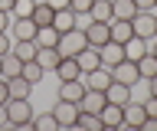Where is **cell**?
Returning a JSON list of instances; mask_svg holds the SVG:
<instances>
[{"label":"cell","instance_id":"cell-1","mask_svg":"<svg viewBox=\"0 0 157 131\" xmlns=\"http://www.w3.org/2000/svg\"><path fill=\"white\" fill-rule=\"evenodd\" d=\"M7 125H13V128H29V125H33V102L29 98H10L7 102Z\"/></svg>","mask_w":157,"mask_h":131},{"label":"cell","instance_id":"cell-2","mask_svg":"<svg viewBox=\"0 0 157 131\" xmlns=\"http://www.w3.org/2000/svg\"><path fill=\"white\" fill-rule=\"evenodd\" d=\"M131 30H134V36L151 43L157 36V13L154 10H137L134 17H131Z\"/></svg>","mask_w":157,"mask_h":131},{"label":"cell","instance_id":"cell-3","mask_svg":"<svg viewBox=\"0 0 157 131\" xmlns=\"http://www.w3.org/2000/svg\"><path fill=\"white\" fill-rule=\"evenodd\" d=\"M88 46V40H85V33L78 30H69V33H59V43H56V49H59V56H78V52Z\"/></svg>","mask_w":157,"mask_h":131},{"label":"cell","instance_id":"cell-4","mask_svg":"<svg viewBox=\"0 0 157 131\" xmlns=\"http://www.w3.org/2000/svg\"><path fill=\"white\" fill-rule=\"evenodd\" d=\"M52 118H56V125L59 128H75V121H78V102H66V98H59L56 105H52Z\"/></svg>","mask_w":157,"mask_h":131},{"label":"cell","instance_id":"cell-5","mask_svg":"<svg viewBox=\"0 0 157 131\" xmlns=\"http://www.w3.org/2000/svg\"><path fill=\"white\" fill-rule=\"evenodd\" d=\"M111 79H115V82H124V85H131V89H134L137 82H141L137 62H131V59H121L118 66H111Z\"/></svg>","mask_w":157,"mask_h":131},{"label":"cell","instance_id":"cell-6","mask_svg":"<svg viewBox=\"0 0 157 131\" xmlns=\"http://www.w3.org/2000/svg\"><path fill=\"white\" fill-rule=\"evenodd\" d=\"M98 118H101L105 131H111V128H124V105H115V102H105V108L98 111Z\"/></svg>","mask_w":157,"mask_h":131},{"label":"cell","instance_id":"cell-7","mask_svg":"<svg viewBox=\"0 0 157 131\" xmlns=\"http://www.w3.org/2000/svg\"><path fill=\"white\" fill-rule=\"evenodd\" d=\"M82 33H85L88 46H95V49H98V46H105V43L111 40V33H108V23H101V20H88Z\"/></svg>","mask_w":157,"mask_h":131},{"label":"cell","instance_id":"cell-8","mask_svg":"<svg viewBox=\"0 0 157 131\" xmlns=\"http://www.w3.org/2000/svg\"><path fill=\"white\" fill-rule=\"evenodd\" d=\"M36 23H33V17H13L10 20V36L13 40H33L36 36Z\"/></svg>","mask_w":157,"mask_h":131},{"label":"cell","instance_id":"cell-9","mask_svg":"<svg viewBox=\"0 0 157 131\" xmlns=\"http://www.w3.org/2000/svg\"><path fill=\"white\" fill-rule=\"evenodd\" d=\"M85 89H98V92H105L108 85H111V69H108V66H98V69H92V72H85Z\"/></svg>","mask_w":157,"mask_h":131},{"label":"cell","instance_id":"cell-10","mask_svg":"<svg viewBox=\"0 0 157 131\" xmlns=\"http://www.w3.org/2000/svg\"><path fill=\"white\" fill-rule=\"evenodd\" d=\"M105 92H98V89H85V95L78 98V108L82 111H92V115H98V111L105 108Z\"/></svg>","mask_w":157,"mask_h":131},{"label":"cell","instance_id":"cell-11","mask_svg":"<svg viewBox=\"0 0 157 131\" xmlns=\"http://www.w3.org/2000/svg\"><path fill=\"white\" fill-rule=\"evenodd\" d=\"M98 56H101V66H108V69H111V66H118V62L124 59V46L108 40L105 46H98Z\"/></svg>","mask_w":157,"mask_h":131},{"label":"cell","instance_id":"cell-12","mask_svg":"<svg viewBox=\"0 0 157 131\" xmlns=\"http://www.w3.org/2000/svg\"><path fill=\"white\" fill-rule=\"evenodd\" d=\"M56 79L59 82H69V79H82V69H78L75 56H62L56 66Z\"/></svg>","mask_w":157,"mask_h":131},{"label":"cell","instance_id":"cell-13","mask_svg":"<svg viewBox=\"0 0 157 131\" xmlns=\"http://www.w3.org/2000/svg\"><path fill=\"white\" fill-rule=\"evenodd\" d=\"M144 118H147L144 102H128V105H124V128H141Z\"/></svg>","mask_w":157,"mask_h":131},{"label":"cell","instance_id":"cell-14","mask_svg":"<svg viewBox=\"0 0 157 131\" xmlns=\"http://www.w3.org/2000/svg\"><path fill=\"white\" fill-rule=\"evenodd\" d=\"M108 33H111V43H121V46H124V43L134 36V30H131V20H108Z\"/></svg>","mask_w":157,"mask_h":131},{"label":"cell","instance_id":"cell-15","mask_svg":"<svg viewBox=\"0 0 157 131\" xmlns=\"http://www.w3.org/2000/svg\"><path fill=\"white\" fill-rule=\"evenodd\" d=\"M59 59H62V56H59L56 46H43V49H36V62L43 66V72H46V75H49V72H56Z\"/></svg>","mask_w":157,"mask_h":131},{"label":"cell","instance_id":"cell-16","mask_svg":"<svg viewBox=\"0 0 157 131\" xmlns=\"http://www.w3.org/2000/svg\"><path fill=\"white\" fill-rule=\"evenodd\" d=\"M82 95H85V82H82V79L59 82V98H66V102H78Z\"/></svg>","mask_w":157,"mask_h":131},{"label":"cell","instance_id":"cell-17","mask_svg":"<svg viewBox=\"0 0 157 131\" xmlns=\"http://www.w3.org/2000/svg\"><path fill=\"white\" fill-rule=\"evenodd\" d=\"M75 62H78V69H82V75H85V72H92V69H98V66H101V56H98L95 46H85V49L75 56Z\"/></svg>","mask_w":157,"mask_h":131},{"label":"cell","instance_id":"cell-18","mask_svg":"<svg viewBox=\"0 0 157 131\" xmlns=\"http://www.w3.org/2000/svg\"><path fill=\"white\" fill-rule=\"evenodd\" d=\"M105 98L115 102V105H128L131 102V85H124V82H111L105 89Z\"/></svg>","mask_w":157,"mask_h":131},{"label":"cell","instance_id":"cell-19","mask_svg":"<svg viewBox=\"0 0 157 131\" xmlns=\"http://www.w3.org/2000/svg\"><path fill=\"white\" fill-rule=\"evenodd\" d=\"M7 85H10V98H29L33 95V82H26L23 75H13V79H7Z\"/></svg>","mask_w":157,"mask_h":131},{"label":"cell","instance_id":"cell-20","mask_svg":"<svg viewBox=\"0 0 157 131\" xmlns=\"http://www.w3.org/2000/svg\"><path fill=\"white\" fill-rule=\"evenodd\" d=\"M20 72H23V59H20V56H13V52L0 56V75H3V79H13Z\"/></svg>","mask_w":157,"mask_h":131},{"label":"cell","instance_id":"cell-21","mask_svg":"<svg viewBox=\"0 0 157 131\" xmlns=\"http://www.w3.org/2000/svg\"><path fill=\"white\" fill-rule=\"evenodd\" d=\"M52 7H49L46 0H36V7H33V13H29V17H33V23H36V26H52Z\"/></svg>","mask_w":157,"mask_h":131},{"label":"cell","instance_id":"cell-22","mask_svg":"<svg viewBox=\"0 0 157 131\" xmlns=\"http://www.w3.org/2000/svg\"><path fill=\"white\" fill-rule=\"evenodd\" d=\"M52 26H56V33H69V30H75V13L69 10H56L52 13Z\"/></svg>","mask_w":157,"mask_h":131},{"label":"cell","instance_id":"cell-23","mask_svg":"<svg viewBox=\"0 0 157 131\" xmlns=\"http://www.w3.org/2000/svg\"><path fill=\"white\" fill-rule=\"evenodd\" d=\"M141 56H147V40H141V36H131V40L124 43V59L137 62Z\"/></svg>","mask_w":157,"mask_h":131},{"label":"cell","instance_id":"cell-24","mask_svg":"<svg viewBox=\"0 0 157 131\" xmlns=\"http://www.w3.org/2000/svg\"><path fill=\"white\" fill-rule=\"evenodd\" d=\"M137 13L134 0H111V20H131Z\"/></svg>","mask_w":157,"mask_h":131},{"label":"cell","instance_id":"cell-25","mask_svg":"<svg viewBox=\"0 0 157 131\" xmlns=\"http://www.w3.org/2000/svg\"><path fill=\"white\" fill-rule=\"evenodd\" d=\"M36 49H39V46L33 40H13V49H10V52L20 56L23 62H29V59H36Z\"/></svg>","mask_w":157,"mask_h":131},{"label":"cell","instance_id":"cell-26","mask_svg":"<svg viewBox=\"0 0 157 131\" xmlns=\"http://www.w3.org/2000/svg\"><path fill=\"white\" fill-rule=\"evenodd\" d=\"M33 43H36L39 49H43V46H56V43H59L56 26H39V30H36V36H33Z\"/></svg>","mask_w":157,"mask_h":131},{"label":"cell","instance_id":"cell-27","mask_svg":"<svg viewBox=\"0 0 157 131\" xmlns=\"http://www.w3.org/2000/svg\"><path fill=\"white\" fill-rule=\"evenodd\" d=\"M88 17H92V20L108 23V20H111V0H92V10H88Z\"/></svg>","mask_w":157,"mask_h":131},{"label":"cell","instance_id":"cell-28","mask_svg":"<svg viewBox=\"0 0 157 131\" xmlns=\"http://www.w3.org/2000/svg\"><path fill=\"white\" fill-rule=\"evenodd\" d=\"M20 75H23L26 82H33V85H39L46 72H43V66H39L36 59H29V62H23V72H20Z\"/></svg>","mask_w":157,"mask_h":131},{"label":"cell","instance_id":"cell-29","mask_svg":"<svg viewBox=\"0 0 157 131\" xmlns=\"http://www.w3.org/2000/svg\"><path fill=\"white\" fill-rule=\"evenodd\" d=\"M75 128H88V131H105V125H101V118L98 115H92V111H78V121Z\"/></svg>","mask_w":157,"mask_h":131},{"label":"cell","instance_id":"cell-30","mask_svg":"<svg viewBox=\"0 0 157 131\" xmlns=\"http://www.w3.org/2000/svg\"><path fill=\"white\" fill-rule=\"evenodd\" d=\"M137 72H141V79H151V75H157V59L151 56V52L137 59Z\"/></svg>","mask_w":157,"mask_h":131},{"label":"cell","instance_id":"cell-31","mask_svg":"<svg viewBox=\"0 0 157 131\" xmlns=\"http://www.w3.org/2000/svg\"><path fill=\"white\" fill-rule=\"evenodd\" d=\"M29 128H36V131H56V118H52V111H46V115H33V125Z\"/></svg>","mask_w":157,"mask_h":131},{"label":"cell","instance_id":"cell-32","mask_svg":"<svg viewBox=\"0 0 157 131\" xmlns=\"http://www.w3.org/2000/svg\"><path fill=\"white\" fill-rule=\"evenodd\" d=\"M33 7H36V0H17V3H13V10H10V17H29Z\"/></svg>","mask_w":157,"mask_h":131},{"label":"cell","instance_id":"cell-33","mask_svg":"<svg viewBox=\"0 0 157 131\" xmlns=\"http://www.w3.org/2000/svg\"><path fill=\"white\" fill-rule=\"evenodd\" d=\"M69 10L75 13V17H82V13L92 10V0H69Z\"/></svg>","mask_w":157,"mask_h":131},{"label":"cell","instance_id":"cell-34","mask_svg":"<svg viewBox=\"0 0 157 131\" xmlns=\"http://www.w3.org/2000/svg\"><path fill=\"white\" fill-rule=\"evenodd\" d=\"M13 49V36H10V30L0 33V56H7V52Z\"/></svg>","mask_w":157,"mask_h":131},{"label":"cell","instance_id":"cell-35","mask_svg":"<svg viewBox=\"0 0 157 131\" xmlns=\"http://www.w3.org/2000/svg\"><path fill=\"white\" fill-rule=\"evenodd\" d=\"M144 111H147V118H157V95H147L144 98Z\"/></svg>","mask_w":157,"mask_h":131},{"label":"cell","instance_id":"cell-36","mask_svg":"<svg viewBox=\"0 0 157 131\" xmlns=\"http://www.w3.org/2000/svg\"><path fill=\"white\" fill-rule=\"evenodd\" d=\"M10 102V85H7V79L0 75V105H7Z\"/></svg>","mask_w":157,"mask_h":131},{"label":"cell","instance_id":"cell-37","mask_svg":"<svg viewBox=\"0 0 157 131\" xmlns=\"http://www.w3.org/2000/svg\"><path fill=\"white\" fill-rule=\"evenodd\" d=\"M10 20H13V17H10L7 10H0V33H3V30H10Z\"/></svg>","mask_w":157,"mask_h":131},{"label":"cell","instance_id":"cell-38","mask_svg":"<svg viewBox=\"0 0 157 131\" xmlns=\"http://www.w3.org/2000/svg\"><path fill=\"white\" fill-rule=\"evenodd\" d=\"M154 3H157V0H134L137 10H154Z\"/></svg>","mask_w":157,"mask_h":131},{"label":"cell","instance_id":"cell-39","mask_svg":"<svg viewBox=\"0 0 157 131\" xmlns=\"http://www.w3.org/2000/svg\"><path fill=\"white\" fill-rule=\"evenodd\" d=\"M141 131H157V118H144V125H141Z\"/></svg>","mask_w":157,"mask_h":131},{"label":"cell","instance_id":"cell-40","mask_svg":"<svg viewBox=\"0 0 157 131\" xmlns=\"http://www.w3.org/2000/svg\"><path fill=\"white\" fill-rule=\"evenodd\" d=\"M46 3L52 7V10H66V7H69V0H46Z\"/></svg>","mask_w":157,"mask_h":131},{"label":"cell","instance_id":"cell-41","mask_svg":"<svg viewBox=\"0 0 157 131\" xmlns=\"http://www.w3.org/2000/svg\"><path fill=\"white\" fill-rule=\"evenodd\" d=\"M147 89H151V95H157V75H151V79H147Z\"/></svg>","mask_w":157,"mask_h":131},{"label":"cell","instance_id":"cell-42","mask_svg":"<svg viewBox=\"0 0 157 131\" xmlns=\"http://www.w3.org/2000/svg\"><path fill=\"white\" fill-rule=\"evenodd\" d=\"M147 52H151V56H154V59H157V36H154V40H151V43H147Z\"/></svg>","mask_w":157,"mask_h":131},{"label":"cell","instance_id":"cell-43","mask_svg":"<svg viewBox=\"0 0 157 131\" xmlns=\"http://www.w3.org/2000/svg\"><path fill=\"white\" fill-rule=\"evenodd\" d=\"M13 3H17V0H0V10H7V13H10V10H13Z\"/></svg>","mask_w":157,"mask_h":131},{"label":"cell","instance_id":"cell-44","mask_svg":"<svg viewBox=\"0 0 157 131\" xmlns=\"http://www.w3.org/2000/svg\"><path fill=\"white\" fill-rule=\"evenodd\" d=\"M7 125V105H0V128Z\"/></svg>","mask_w":157,"mask_h":131},{"label":"cell","instance_id":"cell-45","mask_svg":"<svg viewBox=\"0 0 157 131\" xmlns=\"http://www.w3.org/2000/svg\"><path fill=\"white\" fill-rule=\"evenodd\" d=\"M154 13H157V3H154Z\"/></svg>","mask_w":157,"mask_h":131}]
</instances>
